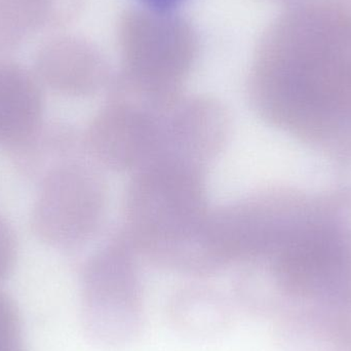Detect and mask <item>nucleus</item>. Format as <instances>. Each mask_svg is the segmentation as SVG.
Segmentation results:
<instances>
[{"label":"nucleus","mask_w":351,"mask_h":351,"mask_svg":"<svg viewBox=\"0 0 351 351\" xmlns=\"http://www.w3.org/2000/svg\"><path fill=\"white\" fill-rule=\"evenodd\" d=\"M27 33L0 8V63L22 43Z\"/></svg>","instance_id":"2eb2a0df"},{"label":"nucleus","mask_w":351,"mask_h":351,"mask_svg":"<svg viewBox=\"0 0 351 351\" xmlns=\"http://www.w3.org/2000/svg\"><path fill=\"white\" fill-rule=\"evenodd\" d=\"M230 130L224 107L206 97L181 98L162 119V152L172 158L204 167L222 150Z\"/></svg>","instance_id":"0eeeda50"},{"label":"nucleus","mask_w":351,"mask_h":351,"mask_svg":"<svg viewBox=\"0 0 351 351\" xmlns=\"http://www.w3.org/2000/svg\"><path fill=\"white\" fill-rule=\"evenodd\" d=\"M145 8L154 12H172L185 0H139Z\"/></svg>","instance_id":"f3484780"},{"label":"nucleus","mask_w":351,"mask_h":351,"mask_svg":"<svg viewBox=\"0 0 351 351\" xmlns=\"http://www.w3.org/2000/svg\"><path fill=\"white\" fill-rule=\"evenodd\" d=\"M260 115L331 152L351 144V14L331 4L298 6L262 37L250 76Z\"/></svg>","instance_id":"f257e3e1"},{"label":"nucleus","mask_w":351,"mask_h":351,"mask_svg":"<svg viewBox=\"0 0 351 351\" xmlns=\"http://www.w3.org/2000/svg\"><path fill=\"white\" fill-rule=\"evenodd\" d=\"M40 93L34 80L19 66L0 63V140L30 133L40 113Z\"/></svg>","instance_id":"f8f14e48"},{"label":"nucleus","mask_w":351,"mask_h":351,"mask_svg":"<svg viewBox=\"0 0 351 351\" xmlns=\"http://www.w3.org/2000/svg\"><path fill=\"white\" fill-rule=\"evenodd\" d=\"M234 308L222 295L206 289L180 291L168 305V317L178 333L188 339L208 341L227 333Z\"/></svg>","instance_id":"9b49d317"},{"label":"nucleus","mask_w":351,"mask_h":351,"mask_svg":"<svg viewBox=\"0 0 351 351\" xmlns=\"http://www.w3.org/2000/svg\"><path fill=\"white\" fill-rule=\"evenodd\" d=\"M319 194L271 188L210 210L204 247L217 270L265 262L300 241L317 221Z\"/></svg>","instance_id":"7ed1b4c3"},{"label":"nucleus","mask_w":351,"mask_h":351,"mask_svg":"<svg viewBox=\"0 0 351 351\" xmlns=\"http://www.w3.org/2000/svg\"><path fill=\"white\" fill-rule=\"evenodd\" d=\"M84 0H0L5 12L26 33L71 22Z\"/></svg>","instance_id":"ddd939ff"},{"label":"nucleus","mask_w":351,"mask_h":351,"mask_svg":"<svg viewBox=\"0 0 351 351\" xmlns=\"http://www.w3.org/2000/svg\"><path fill=\"white\" fill-rule=\"evenodd\" d=\"M0 351H27L20 311L3 292H0Z\"/></svg>","instance_id":"4468645a"},{"label":"nucleus","mask_w":351,"mask_h":351,"mask_svg":"<svg viewBox=\"0 0 351 351\" xmlns=\"http://www.w3.org/2000/svg\"><path fill=\"white\" fill-rule=\"evenodd\" d=\"M36 68L45 82L69 94H93L108 82V68L100 51L78 37H55L43 43Z\"/></svg>","instance_id":"1a4fd4ad"},{"label":"nucleus","mask_w":351,"mask_h":351,"mask_svg":"<svg viewBox=\"0 0 351 351\" xmlns=\"http://www.w3.org/2000/svg\"><path fill=\"white\" fill-rule=\"evenodd\" d=\"M136 250L127 237L97 253L82 274V329L98 348L117 350L133 344L144 328L141 280Z\"/></svg>","instance_id":"20e7f679"},{"label":"nucleus","mask_w":351,"mask_h":351,"mask_svg":"<svg viewBox=\"0 0 351 351\" xmlns=\"http://www.w3.org/2000/svg\"><path fill=\"white\" fill-rule=\"evenodd\" d=\"M276 336L286 351H351V315L315 305H290L276 315Z\"/></svg>","instance_id":"9d476101"},{"label":"nucleus","mask_w":351,"mask_h":351,"mask_svg":"<svg viewBox=\"0 0 351 351\" xmlns=\"http://www.w3.org/2000/svg\"><path fill=\"white\" fill-rule=\"evenodd\" d=\"M105 206L106 189L101 178L82 167H71L56 176L47 187L41 217L56 241L72 243L96 230Z\"/></svg>","instance_id":"6e6552de"},{"label":"nucleus","mask_w":351,"mask_h":351,"mask_svg":"<svg viewBox=\"0 0 351 351\" xmlns=\"http://www.w3.org/2000/svg\"><path fill=\"white\" fill-rule=\"evenodd\" d=\"M14 260V247L5 227L0 223V282L8 276Z\"/></svg>","instance_id":"dca6fc26"},{"label":"nucleus","mask_w":351,"mask_h":351,"mask_svg":"<svg viewBox=\"0 0 351 351\" xmlns=\"http://www.w3.org/2000/svg\"><path fill=\"white\" fill-rule=\"evenodd\" d=\"M210 212L204 167L160 158L137 171L130 183L125 237L158 265L206 276L215 272L204 243Z\"/></svg>","instance_id":"f03ea898"},{"label":"nucleus","mask_w":351,"mask_h":351,"mask_svg":"<svg viewBox=\"0 0 351 351\" xmlns=\"http://www.w3.org/2000/svg\"><path fill=\"white\" fill-rule=\"evenodd\" d=\"M165 112L111 96L88 130L96 160L114 171H139L160 158Z\"/></svg>","instance_id":"423d86ee"},{"label":"nucleus","mask_w":351,"mask_h":351,"mask_svg":"<svg viewBox=\"0 0 351 351\" xmlns=\"http://www.w3.org/2000/svg\"><path fill=\"white\" fill-rule=\"evenodd\" d=\"M123 73L152 96H181V86L194 65L198 40L191 25L173 12L129 10L119 24Z\"/></svg>","instance_id":"39448f33"}]
</instances>
